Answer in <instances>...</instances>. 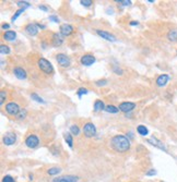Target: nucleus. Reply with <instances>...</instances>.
I'll return each instance as SVG.
<instances>
[{
  "label": "nucleus",
  "mask_w": 177,
  "mask_h": 182,
  "mask_svg": "<svg viewBox=\"0 0 177 182\" xmlns=\"http://www.w3.org/2000/svg\"><path fill=\"white\" fill-rule=\"evenodd\" d=\"M79 177L73 175H63V177L55 178L53 182H78Z\"/></svg>",
  "instance_id": "0eeeda50"
},
{
  "label": "nucleus",
  "mask_w": 177,
  "mask_h": 182,
  "mask_svg": "<svg viewBox=\"0 0 177 182\" xmlns=\"http://www.w3.org/2000/svg\"><path fill=\"white\" fill-rule=\"evenodd\" d=\"M63 43V37L61 34H58V33H55L54 35H53V39H52V44L54 47H59L61 46V44Z\"/></svg>",
  "instance_id": "dca6fc26"
},
{
  "label": "nucleus",
  "mask_w": 177,
  "mask_h": 182,
  "mask_svg": "<svg viewBox=\"0 0 177 182\" xmlns=\"http://www.w3.org/2000/svg\"><path fill=\"white\" fill-rule=\"evenodd\" d=\"M70 133L73 134V135H79L80 134V129H79V127L77 125H73L70 127Z\"/></svg>",
  "instance_id": "bb28decb"
},
{
  "label": "nucleus",
  "mask_w": 177,
  "mask_h": 182,
  "mask_svg": "<svg viewBox=\"0 0 177 182\" xmlns=\"http://www.w3.org/2000/svg\"><path fill=\"white\" fill-rule=\"evenodd\" d=\"M49 20L53 21V22H55V23H59V21H60L58 16H49Z\"/></svg>",
  "instance_id": "c9c22d12"
},
{
  "label": "nucleus",
  "mask_w": 177,
  "mask_h": 182,
  "mask_svg": "<svg viewBox=\"0 0 177 182\" xmlns=\"http://www.w3.org/2000/svg\"><path fill=\"white\" fill-rule=\"evenodd\" d=\"M2 141H3V144H5V145H8V146H10V145H13L14 143L16 142V133H12V132H8V133L6 134L5 136H3Z\"/></svg>",
  "instance_id": "1a4fd4ad"
},
{
  "label": "nucleus",
  "mask_w": 177,
  "mask_h": 182,
  "mask_svg": "<svg viewBox=\"0 0 177 182\" xmlns=\"http://www.w3.org/2000/svg\"><path fill=\"white\" fill-rule=\"evenodd\" d=\"M36 24H37V26L38 27H40V29H42V30H44V29H45V25H44V24H40V23H36Z\"/></svg>",
  "instance_id": "37998d69"
},
{
  "label": "nucleus",
  "mask_w": 177,
  "mask_h": 182,
  "mask_svg": "<svg viewBox=\"0 0 177 182\" xmlns=\"http://www.w3.org/2000/svg\"><path fill=\"white\" fill-rule=\"evenodd\" d=\"M25 9H26V8H20V9H19L18 11H16V13L13 14V16H12V18H11V21H12V22H14V21H16V19H18L19 16H20L21 14H22L23 12L25 11Z\"/></svg>",
  "instance_id": "393cba45"
},
{
  "label": "nucleus",
  "mask_w": 177,
  "mask_h": 182,
  "mask_svg": "<svg viewBox=\"0 0 177 182\" xmlns=\"http://www.w3.org/2000/svg\"><path fill=\"white\" fill-rule=\"evenodd\" d=\"M135 108H136V104L135 102H123L119 105V110L123 111V112H126V113L132 111Z\"/></svg>",
  "instance_id": "6e6552de"
},
{
  "label": "nucleus",
  "mask_w": 177,
  "mask_h": 182,
  "mask_svg": "<svg viewBox=\"0 0 177 182\" xmlns=\"http://www.w3.org/2000/svg\"><path fill=\"white\" fill-rule=\"evenodd\" d=\"M29 177H30V180H32V179H33V175H32V173H30V175H29Z\"/></svg>",
  "instance_id": "c03bdc74"
},
{
  "label": "nucleus",
  "mask_w": 177,
  "mask_h": 182,
  "mask_svg": "<svg viewBox=\"0 0 177 182\" xmlns=\"http://www.w3.org/2000/svg\"><path fill=\"white\" fill-rule=\"evenodd\" d=\"M129 24L133 26V25H139V22H137V21H131V22H130Z\"/></svg>",
  "instance_id": "79ce46f5"
},
{
  "label": "nucleus",
  "mask_w": 177,
  "mask_h": 182,
  "mask_svg": "<svg viewBox=\"0 0 177 182\" xmlns=\"http://www.w3.org/2000/svg\"><path fill=\"white\" fill-rule=\"evenodd\" d=\"M6 111L11 116H18L21 111V108L16 102H8V104L6 105Z\"/></svg>",
  "instance_id": "20e7f679"
},
{
  "label": "nucleus",
  "mask_w": 177,
  "mask_h": 182,
  "mask_svg": "<svg viewBox=\"0 0 177 182\" xmlns=\"http://www.w3.org/2000/svg\"><path fill=\"white\" fill-rule=\"evenodd\" d=\"M147 142L150 143V144H151V145H153V146L157 147V148L162 149V151L167 152V148H166L165 145L163 144V142H161V141L159 140V139L154 138V136H152V138H151V139H149V140L147 141Z\"/></svg>",
  "instance_id": "9b49d317"
},
{
  "label": "nucleus",
  "mask_w": 177,
  "mask_h": 182,
  "mask_svg": "<svg viewBox=\"0 0 177 182\" xmlns=\"http://www.w3.org/2000/svg\"><path fill=\"white\" fill-rule=\"evenodd\" d=\"M6 97H7V94H6V92L5 91H1L0 92V105L2 106L3 105V102H5V99H6Z\"/></svg>",
  "instance_id": "7c9ffc66"
},
{
  "label": "nucleus",
  "mask_w": 177,
  "mask_h": 182,
  "mask_svg": "<svg viewBox=\"0 0 177 182\" xmlns=\"http://www.w3.org/2000/svg\"><path fill=\"white\" fill-rule=\"evenodd\" d=\"M114 71H115V73H116V74H120V75L123 74V70L119 69V68H117V67L114 68Z\"/></svg>",
  "instance_id": "58836bf2"
},
{
  "label": "nucleus",
  "mask_w": 177,
  "mask_h": 182,
  "mask_svg": "<svg viewBox=\"0 0 177 182\" xmlns=\"http://www.w3.org/2000/svg\"><path fill=\"white\" fill-rule=\"evenodd\" d=\"M87 89H84V87H80V89H78V92H77V94H78V96L79 97H82L83 95H85V94H87Z\"/></svg>",
  "instance_id": "c756f323"
},
{
  "label": "nucleus",
  "mask_w": 177,
  "mask_h": 182,
  "mask_svg": "<svg viewBox=\"0 0 177 182\" xmlns=\"http://www.w3.org/2000/svg\"><path fill=\"white\" fill-rule=\"evenodd\" d=\"M25 31H26V33L29 34V35H31V36L37 35V33H38V26H37V24H34V23H30V24H27L26 26H25Z\"/></svg>",
  "instance_id": "2eb2a0df"
},
{
  "label": "nucleus",
  "mask_w": 177,
  "mask_h": 182,
  "mask_svg": "<svg viewBox=\"0 0 177 182\" xmlns=\"http://www.w3.org/2000/svg\"><path fill=\"white\" fill-rule=\"evenodd\" d=\"M31 98H32L33 100H35V102H40V104H45V102H46L45 100L43 99V98L40 97V96H38L36 93H32V94H31Z\"/></svg>",
  "instance_id": "b1692460"
},
{
  "label": "nucleus",
  "mask_w": 177,
  "mask_h": 182,
  "mask_svg": "<svg viewBox=\"0 0 177 182\" xmlns=\"http://www.w3.org/2000/svg\"><path fill=\"white\" fill-rule=\"evenodd\" d=\"M168 81H170V76H168L167 74H161V75L156 79V84H157V86L163 87L167 84Z\"/></svg>",
  "instance_id": "f3484780"
},
{
  "label": "nucleus",
  "mask_w": 177,
  "mask_h": 182,
  "mask_svg": "<svg viewBox=\"0 0 177 182\" xmlns=\"http://www.w3.org/2000/svg\"><path fill=\"white\" fill-rule=\"evenodd\" d=\"M2 182H16V181H14V179L11 177V175H5V177H3Z\"/></svg>",
  "instance_id": "72a5a7b5"
},
{
  "label": "nucleus",
  "mask_w": 177,
  "mask_h": 182,
  "mask_svg": "<svg viewBox=\"0 0 177 182\" xmlns=\"http://www.w3.org/2000/svg\"><path fill=\"white\" fill-rule=\"evenodd\" d=\"M26 110H25V109H23V110H21L20 111V113H19L18 115V118L19 119H24L25 117H26Z\"/></svg>",
  "instance_id": "f704fd0d"
},
{
  "label": "nucleus",
  "mask_w": 177,
  "mask_h": 182,
  "mask_svg": "<svg viewBox=\"0 0 177 182\" xmlns=\"http://www.w3.org/2000/svg\"><path fill=\"white\" fill-rule=\"evenodd\" d=\"M81 2V5L82 6H84V7H90L91 5H92V0H81L80 1Z\"/></svg>",
  "instance_id": "473e14b6"
},
{
  "label": "nucleus",
  "mask_w": 177,
  "mask_h": 182,
  "mask_svg": "<svg viewBox=\"0 0 177 182\" xmlns=\"http://www.w3.org/2000/svg\"><path fill=\"white\" fill-rule=\"evenodd\" d=\"M105 111H107V112H109V113H117L119 111V108L114 106V105H107V106L105 107Z\"/></svg>",
  "instance_id": "5701e85b"
},
{
  "label": "nucleus",
  "mask_w": 177,
  "mask_h": 182,
  "mask_svg": "<svg viewBox=\"0 0 177 182\" xmlns=\"http://www.w3.org/2000/svg\"><path fill=\"white\" fill-rule=\"evenodd\" d=\"M110 145L114 151L117 153H126L130 148V140L125 135H115L110 140Z\"/></svg>",
  "instance_id": "f257e3e1"
},
{
  "label": "nucleus",
  "mask_w": 177,
  "mask_h": 182,
  "mask_svg": "<svg viewBox=\"0 0 177 182\" xmlns=\"http://www.w3.org/2000/svg\"><path fill=\"white\" fill-rule=\"evenodd\" d=\"M13 74H14V76H16V79H19V80H25V79L27 78L26 71H25V70L23 69V68H21V67L14 68Z\"/></svg>",
  "instance_id": "ddd939ff"
},
{
  "label": "nucleus",
  "mask_w": 177,
  "mask_h": 182,
  "mask_svg": "<svg viewBox=\"0 0 177 182\" xmlns=\"http://www.w3.org/2000/svg\"><path fill=\"white\" fill-rule=\"evenodd\" d=\"M40 144V139L35 135V134H30L26 139H25V145L29 148H35Z\"/></svg>",
  "instance_id": "423d86ee"
},
{
  "label": "nucleus",
  "mask_w": 177,
  "mask_h": 182,
  "mask_svg": "<svg viewBox=\"0 0 177 182\" xmlns=\"http://www.w3.org/2000/svg\"><path fill=\"white\" fill-rule=\"evenodd\" d=\"M83 134L86 138H93L96 135V128L92 122H86L83 127Z\"/></svg>",
  "instance_id": "7ed1b4c3"
},
{
  "label": "nucleus",
  "mask_w": 177,
  "mask_h": 182,
  "mask_svg": "<svg viewBox=\"0 0 177 182\" xmlns=\"http://www.w3.org/2000/svg\"><path fill=\"white\" fill-rule=\"evenodd\" d=\"M0 53L1 55H8L10 53V48L7 45H0Z\"/></svg>",
  "instance_id": "a878e982"
},
{
  "label": "nucleus",
  "mask_w": 177,
  "mask_h": 182,
  "mask_svg": "<svg viewBox=\"0 0 177 182\" xmlns=\"http://www.w3.org/2000/svg\"><path fill=\"white\" fill-rule=\"evenodd\" d=\"M56 60L57 62L59 63V66L63 68H68L71 65V60L68 56H66L65 53H58L56 56Z\"/></svg>",
  "instance_id": "39448f33"
},
{
  "label": "nucleus",
  "mask_w": 177,
  "mask_h": 182,
  "mask_svg": "<svg viewBox=\"0 0 177 182\" xmlns=\"http://www.w3.org/2000/svg\"><path fill=\"white\" fill-rule=\"evenodd\" d=\"M116 2L119 3L121 6H125V7H128V6L131 5V0H116Z\"/></svg>",
  "instance_id": "c85d7f7f"
},
{
  "label": "nucleus",
  "mask_w": 177,
  "mask_h": 182,
  "mask_svg": "<svg viewBox=\"0 0 177 182\" xmlns=\"http://www.w3.org/2000/svg\"><path fill=\"white\" fill-rule=\"evenodd\" d=\"M96 34L99 36H101L102 38H104V39L108 40V42H116V40H117V38L115 37V35H113V34L108 33V32H106V31L96 30Z\"/></svg>",
  "instance_id": "f8f14e48"
},
{
  "label": "nucleus",
  "mask_w": 177,
  "mask_h": 182,
  "mask_svg": "<svg viewBox=\"0 0 177 182\" xmlns=\"http://www.w3.org/2000/svg\"><path fill=\"white\" fill-rule=\"evenodd\" d=\"M148 177H151V175H156V171L154 170V169H150V170L148 171V172L146 173Z\"/></svg>",
  "instance_id": "4c0bfd02"
},
{
  "label": "nucleus",
  "mask_w": 177,
  "mask_h": 182,
  "mask_svg": "<svg viewBox=\"0 0 177 182\" xmlns=\"http://www.w3.org/2000/svg\"><path fill=\"white\" fill-rule=\"evenodd\" d=\"M61 171V169L60 168H57V167H54V168H49L48 169V171H47V173L49 175H58L59 172Z\"/></svg>",
  "instance_id": "cd10ccee"
},
{
  "label": "nucleus",
  "mask_w": 177,
  "mask_h": 182,
  "mask_svg": "<svg viewBox=\"0 0 177 182\" xmlns=\"http://www.w3.org/2000/svg\"><path fill=\"white\" fill-rule=\"evenodd\" d=\"M16 37V33L13 31H7L5 34H3V38L8 42H13Z\"/></svg>",
  "instance_id": "a211bd4d"
},
{
  "label": "nucleus",
  "mask_w": 177,
  "mask_h": 182,
  "mask_svg": "<svg viewBox=\"0 0 177 182\" xmlns=\"http://www.w3.org/2000/svg\"><path fill=\"white\" fill-rule=\"evenodd\" d=\"M137 131H138V133L140 134V135H142V136H146V135H148L149 134V130H148V128H146V125H138V128H137Z\"/></svg>",
  "instance_id": "4be33fe9"
},
{
  "label": "nucleus",
  "mask_w": 177,
  "mask_h": 182,
  "mask_svg": "<svg viewBox=\"0 0 177 182\" xmlns=\"http://www.w3.org/2000/svg\"><path fill=\"white\" fill-rule=\"evenodd\" d=\"M167 38L170 42H177V29H172L167 33Z\"/></svg>",
  "instance_id": "6ab92c4d"
},
{
  "label": "nucleus",
  "mask_w": 177,
  "mask_h": 182,
  "mask_svg": "<svg viewBox=\"0 0 177 182\" xmlns=\"http://www.w3.org/2000/svg\"><path fill=\"white\" fill-rule=\"evenodd\" d=\"M80 62L83 66H85V67H90V66H92L95 62V57L92 55H84L81 57Z\"/></svg>",
  "instance_id": "9d476101"
},
{
  "label": "nucleus",
  "mask_w": 177,
  "mask_h": 182,
  "mask_svg": "<svg viewBox=\"0 0 177 182\" xmlns=\"http://www.w3.org/2000/svg\"><path fill=\"white\" fill-rule=\"evenodd\" d=\"M37 66L40 69V71H43L45 74H53L55 72L53 65L45 58H40L37 61Z\"/></svg>",
  "instance_id": "f03ea898"
},
{
  "label": "nucleus",
  "mask_w": 177,
  "mask_h": 182,
  "mask_svg": "<svg viewBox=\"0 0 177 182\" xmlns=\"http://www.w3.org/2000/svg\"><path fill=\"white\" fill-rule=\"evenodd\" d=\"M63 138H65V141L67 142V144L69 145L70 147L73 146V139H72V135L70 132H66V133L63 134Z\"/></svg>",
  "instance_id": "412c9836"
},
{
  "label": "nucleus",
  "mask_w": 177,
  "mask_h": 182,
  "mask_svg": "<svg viewBox=\"0 0 177 182\" xmlns=\"http://www.w3.org/2000/svg\"><path fill=\"white\" fill-rule=\"evenodd\" d=\"M73 26L70 24H63L60 26V34L63 36H69L73 33Z\"/></svg>",
  "instance_id": "4468645a"
},
{
  "label": "nucleus",
  "mask_w": 177,
  "mask_h": 182,
  "mask_svg": "<svg viewBox=\"0 0 177 182\" xmlns=\"http://www.w3.org/2000/svg\"><path fill=\"white\" fill-rule=\"evenodd\" d=\"M38 8H40V10H43V11H45V12H47V11H48V8L46 7V6L40 5V6H38Z\"/></svg>",
  "instance_id": "ea45409f"
},
{
  "label": "nucleus",
  "mask_w": 177,
  "mask_h": 182,
  "mask_svg": "<svg viewBox=\"0 0 177 182\" xmlns=\"http://www.w3.org/2000/svg\"><path fill=\"white\" fill-rule=\"evenodd\" d=\"M106 84H107V81L106 80H101V81H97L96 82L97 86H103V85H106Z\"/></svg>",
  "instance_id": "e433bc0d"
},
{
  "label": "nucleus",
  "mask_w": 177,
  "mask_h": 182,
  "mask_svg": "<svg viewBox=\"0 0 177 182\" xmlns=\"http://www.w3.org/2000/svg\"><path fill=\"white\" fill-rule=\"evenodd\" d=\"M18 6H20L21 8H29V7H31V5H30L27 1H18Z\"/></svg>",
  "instance_id": "2f4dec72"
},
{
  "label": "nucleus",
  "mask_w": 177,
  "mask_h": 182,
  "mask_svg": "<svg viewBox=\"0 0 177 182\" xmlns=\"http://www.w3.org/2000/svg\"><path fill=\"white\" fill-rule=\"evenodd\" d=\"M105 105H104V102H102V100H100V99H97V100H95V102H94V111H101V110H105Z\"/></svg>",
  "instance_id": "aec40b11"
},
{
  "label": "nucleus",
  "mask_w": 177,
  "mask_h": 182,
  "mask_svg": "<svg viewBox=\"0 0 177 182\" xmlns=\"http://www.w3.org/2000/svg\"><path fill=\"white\" fill-rule=\"evenodd\" d=\"M2 27L3 30H8V29H10V24H8V23H6V24H2Z\"/></svg>",
  "instance_id": "a19ab883"
}]
</instances>
